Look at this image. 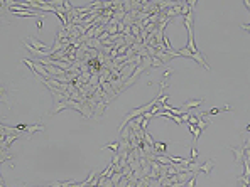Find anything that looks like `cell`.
Listing matches in <instances>:
<instances>
[{"instance_id": "30bf717a", "label": "cell", "mask_w": 250, "mask_h": 187, "mask_svg": "<svg viewBox=\"0 0 250 187\" xmlns=\"http://www.w3.org/2000/svg\"><path fill=\"white\" fill-rule=\"evenodd\" d=\"M198 118H199V120H198V128H199V130H203V128L208 127V121H205L201 116H198Z\"/></svg>"}, {"instance_id": "5b68a950", "label": "cell", "mask_w": 250, "mask_h": 187, "mask_svg": "<svg viewBox=\"0 0 250 187\" xmlns=\"http://www.w3.org/2000/svg\"><path fill=\"white\" fill-rule=\"evenodd\" d=\"M154 150H156V155H159V153H166V152H167V143H164V142H156V143H154Z\"/></svg>"}, {"instance_id": "6da1fadb", "label": "cell", "mask_w": 250, "mask_h": 187, "mask_svg": "<svg viewBox=\"0 0 250 187\" xmlns=\"http://www.w3.org/2000/svg\"><path fill=\"white\" fill-rule=\"evenodd\" d=\"M29 39H31V44H32V47H34V49H37V51H42V52H44V51L51 52V47H48V46H44L42 42H39L35 37H29Z\"/></svg>"}, {"instance_id": "9c48e42d", "label": "cell", "mask_w": 250, "mask_h": 187, "mask_svg": "<svg viewBox=\"0 0 250 187\" xmlns=\"http://www.w3.org/2000/svg\"><path fill=\"white\" fill-rule=\"evenodd\" d=\"M119 147H120V143H119V142H115V143H108V145L102 147V150H105V148H110V150H113V152H117V150H119Z\"/></svg>"}, {"instance_id": "9a60e30c", "label": "cell", "mask_w": 250, "mask_h": 187, "mask_svg": "<svg viewBox=\"0 0 250 187\" xmlns=\"http://www.w3.org/2000/svg\"><path fill=\"white\" fill-rule=\"evenodd\" d=\"M245 132H250V123L247 125V128H245Z\"/></svg>"}, {"instance_id": "8fae6325", "label": "cell", "mask_w": 250, "mask_h": 187, "mask_svg": "<svg viewBox=\"0 0 250 187\" xmlns=\"http://www.w3.org/2000/svg\"><path fill=\"white\" fill-rule=\"evenodd\" d=\"M198 120H199V118L198 116H193V115H191V116H189V125H198Z\"/></svg>"}, {"instance_id": "4fadbf2b", "label": "cell", "mask_w": 250, "mask_h": 187, "mask_svg": "<svg viewBox=\"0 0 250 187\" xmlns=\"http://www.w3.org/2000/svg\"><path fill=\"white\" fill-rule=\"evenodd\" d=\"M216 113H220L218 108H213V110H210V111H208V115H216Z\"/></svg>"}, {"instance_id": "277c9868", "label": "cell", "mask_w": 250, "mask_h": 187, "mask_svg": "<svg viewBox=\"0 0 250 187\" xmlns=\"http://www.w3.org/2000/svg\"><path fill=\"white\" fill-rule=\"evenodd\" d=\"M230 150L235 153V160H237V162H244V159H245V157H244V153H245V148H244V147H240V148L230 147Z\"/></svg>"}, {"instance_id": "8992f818", "label": "cell", "mask_w": 250, "mask_h": 187, "mask_svg": "<svg viewBox=\"0 0 250 187\" xmlns=\"http://www.w3.org/2000/svg\"><path fill=\"white\" fill-rule=\"evenodd\" d=\"M203 103V100H189V101L184 103V108H194V106H199Z\"/></svg>"}, {"instance_id": "2e32d148", "label": "cell", "mask_w": 250, "mask_h": 187, "mask_svg": "<svg viewBox=\"0 0 250 187\" xmlns=\"http://www.w3.org/2000/svg\"><path fill=\"white\" fill-rule=\"evenodd\" d=\"M244 3H245V5L248 7V9H250V2H248V0H247V2H244Z\"/></svg>"}, {"instance_id": "5bb4252c", "label": "cell", "mask_w": 250, "mask_h": 187, "mask_svg": "<svg viewBox=\"0 0 250 187\" xmlns=\"http://www.w3.org/2000/svg\"><path fill=\"white\" fill-rule=\"evenodd\" d=\"M35 27H37V29H42V22H41V20H37V24H35Z\"/></svg>"}, {"instance_id": "ba28073f", "label": "cell", "mask_w": 250, "mask_h": 187, "mask_svg": "<svg viewBox=\"0 0 250 187\" xmlns=\"http://www.w3.org/2000/svg\"><path fill=\"white\" fill-rule=\"evenodd\" d=\"M90 66H91V69H93V71H100L102 61H100V59H93V61H90Z\"/></svg>"}, {"instance_id": "3957f363", "label": "cell", "mask_w": 250, "mask_h": 187, "mask_svg": "<svg viewBox=\"0 0 250 187\" xmlns=\"http://www.w3.org/2000/svg\"><path fill=\"white\" fill-rule=\"evenodd\" d=\"M20 135H9L5 138V136H2V150H5V148H9L10 145H12V142L14 140H17Z\"/></svg>"}, {"instance_id": "7a4b0ae2", "label": "cell", "mask_w": 250, "mask_h": 187, "mask_svg": "<svg viewBox=\"0 0 250 187\" xmlns=\"http://www.w3.org/2000/svg\"><path fill=\"white\" fill-rule=\"evenodd\" d=\"M213 167H215V162H213V160H206L203 165H199V167H198V170L203 172V174H210V172L213 170Z\"/></svg>"}, {"instance_id": "52a82bcc", "label": "cell", "mask_w": 250, "mask_h": 187, "mask_svg": "<svg viewBox=\"0 0 250 187\" xmlns=\"http://www.w3.org/2000/svg\"><path fill=\"white\" fill-rule=\"evenodd\" d=\"M189 132L193 133L194 140H198V138H199V133H201V130H199L198 127H194V125H189Z\"/></svg>"}, {"instance_id": "7c38bea8", "label": "cell", "mask_w": 250, "mask_h": 187, "mask_svg": "<svg viewBox=\"0 0 250 187\" xmlns=\"http://www.w3.org/2000/svg\"><path fill=\"white\" fill-rule=\"evenodd\" d=\"M196 157H198V148H194V147H193V148H191V160H194Z\"/></svg>"}]
</instances>
